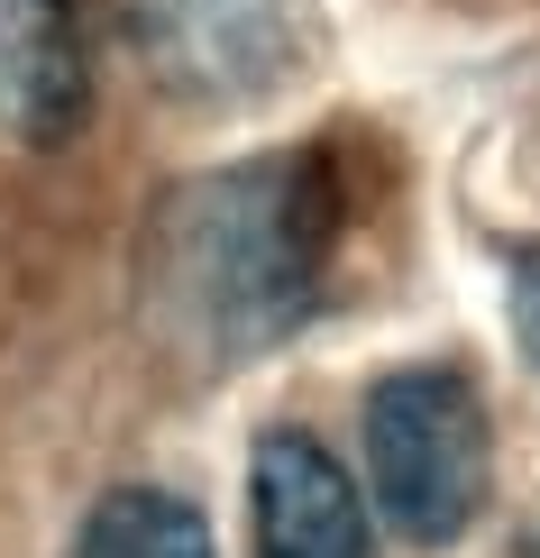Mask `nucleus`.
<instances>
[{"mask_svg":"<svg viewBox=\"0 0 540 558\" xmlns=\"http://www.w3.org/2000/svg\"><path fill=\"white\" fill-rule=\"evenodd\" d=\"M348 183L331 147H266L183 174L137 229V312L202 376L285 348L331 302Z\"/></svg>","mask_w":540,"mask_h":558,"instance_id":"f257e3e1","label":"nucleus"},{"mask_svg":"<svg viewBox=\"0 0 540 558\" xmlns=\"http://www.w3.org/2000/svg\"><path fill=\"white\" fill-rule=\"evenodd\" d=\"M495 476V422L467 366H394L367 393V485L412 549L467 541Z\"/></svg>","mask_w":540,"mask_h":558,"instance_id":"f03ea898","label":"nucleus"},{"mask_svg":"<svg viewBox=\"0 0 540 558\" xmlns=\"http://www.w3.org/2000/svg\"><path fill=\"white\" fill-rule=\"evenodd\" d=\"M129 46L183 110H266L331 56L321 0H129Z\"/></svg>","mask_w":540,"mask_h":558,"instance_id":"7ed1b4c3","label":"nucleus"},{"mask_svg":"<svg viewBox=\"0 0 540 558\" xmlns=\"http://www.w3.org/2000/svg\"><path fill=\"white\" fill-rule=\"evenodd\" d=\"M248 522L256 558H375V522L358 476L312 430H266L248 458Z\"/></svg>","mask_w":540,"mask_h":558,"instance_id":"20e7f679","label":"nucleus"},{"mask_svg":"<svg viewBox=\"0 0 540 558\" xmlns=\"http://www.w3.org/2000/svg\"><path fill=\"white\" fill-rule=\"evenodd\" d=\"M92 110L83 0H0V137L64 147Z\"/></svg>","mask_w":540,"mask_h":558,"instance_id":"39448f33","label":"nucleus"},{"mask_svg":"<svg viewBox=\"0 0 540 558\" xmlns=\"http://www.w3.org/2000/svg\"><path fill=\"white\" fill-rule=\"evenodd\" d=\"M74 558H220L211 522L166 485H110L74 531Z\"/></svg>","mask_w":540,"mask_h":558,"instance_id":"423d86ee","label":"nucleus"},{"mask_svg":"<svg viewBox=\"0 0 540 558\" xmlns=\"http://www.w3.org/2000/svg\"><path fill=\"white\" fill-rule=\"evenodd\" d=\"M513 339H523V366L540 376V247L513 257Z\"/></svg>","mask_w":540,"mask_h":558,"instance_id":"0eeeda50","label":"nucleus"}]
</instances>
